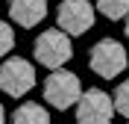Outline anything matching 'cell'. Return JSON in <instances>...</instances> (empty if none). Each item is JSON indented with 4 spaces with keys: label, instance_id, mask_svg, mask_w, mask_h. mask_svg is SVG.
Instances as JSON below:
<instances>
[{
    "label": "cell",
    "instance_id": "6da1fadb",
    "mask_svg": "<svg viewBox=\"0 0 129 124\" xmlns=\"http://www.w3.org/2000/svg\"><path fill=\"white\" fill-rule=\"evenodd\" d=\"M32 53H35V62L44 68H64L68 62L73 59V44H71V36L64 33L62 27L56 30H44V33L35 39L32 44Z\"/></svg>",
    "mask_w": 129,
    "mask_h": 124
},
{
    "label": "cell",
    "instance_id": "9c48e42d",
    "mask_svg": "<svg viewBox=\"0 0 129 124\" xmlns=\"http://www.w3.org/2000/svg\"><path fill=\"white\" fill-rule=\"evenodd\" d=\"M94 9L109 21H123L129 12V0H94Z\"/></svg>",
    "mask_w": 129,
    "mask_h": 124
},
{
    "label": "cell",
    "instance_id": "ba28073f",
    "mask_svg": "<svg viewBox=\"0 0 129 124\" xmlns=\"http://www.w3.org/2000/svg\"><path fill=\"white\" fill-rule=\"evenodd\" d=\"M12 118H15V124H47L50 112L41 107V103H35V100H26V103H21V107L12 112Z\"/></svg>",
    "mask_w": 129,
    "mask_h": 124
},
{
    "label": "cell",
    "instance_id": "277c9868",
    "mask_svg": "<svg viewBox=\"0 0 129 124\" xmlns=\"http://www.w3.org/2000/svg\"><path fill=\"white\" fill-rule=\"evenodd\" d=\"M35 86V68L24 56H9L0 65V92H6L9 98H24L26 92Z\"/></svg>",
    "mask_w": 129,
    "mask_h": 124
},
{
    "label": "cell",
    "instance_id": "30bf717a",
    "mask_svg": "<svg viewBox=\"0 0 129 124\" xmlns=\"http://www.w3.org/2000/svg\"><path fill=\"white\" fill-rule=\"evenodd\" d=\"M114 112H120L123 118H129V80H123L117 89H114Z\"/></svg>",
    "mask_w": 129,
    "mask_h": 124
},
{
    "label": "cell",
    "instance_id": "3957f363",
    "mask_svg": "<svg viewBox=\"0 0 129 124\" xmlns=\"http://www.w3.org/2000/svg\"><path fill=\"white\" fill-rule=\"evenodd\" d=\"M82 95V83L73 71H62L53 68V74L44 80V100L53 109H71L76 107V100Z\"/></svg>",
    "mask_w": 129,
    "mask_h": 124
},
{
    "label": "cell",
    "instance_id": "4fadbf2b",
    "mask_svg": "<svg viewBox=\"0 0 129 124\" xmlns=\"http://www.w3.org/2000/svg\"><path fill=\"white\" fill-rule=\"evenodd\" d=\"M3 118H6V109H3V103H0V121H3Z\"/></svg>",
    "mask_w": 129,
    "mask_h": 124
},
{
    "label": "cell",
    "instance_id": "52a82bcc",
    "mask_svg": "<svg viewBox=\"0 0 129 124\" xmlns=\"http://www.w3.org/2000/svg\"><path fill=\"white\" fill-rule=\"evenodd\" d=\"M9 18L18 27H38L47 18V0H9Z\"/></svg>",
    "mask_w": 129,
    "mask_h": 124
},
{
    "label": "cell",
    "instance_id": "8fae6325",
    "mask_svg": "<svg viewBox=\"0 0 129 124\" xmlns=\"http://www.w3.org/2000/svg\"><path fill=\"white\" fill-rule=\"evenodd\" d=\"M12 47H15V30L9 27V21H0V59L12 53Z\"/></svg>",
    "mask_w": 129,
    "mask_h": 124
},
{
    "label": "cell",
    "instance_id": "5b68a950",
    "mask_svg": "<svg viewBox=\"0 0 129 124\" xmlns=\"http://www.w3.org/2000/svg\"><path fill=\"white\" fill-rule=\"evenodd\" d=\"M94 3L88 0H62L56 9V24L68 36H82L94 27Z\"/></svg>",
    "mask_w": 129,
    "mask_h": 124
},
{
    "label": "cell",
    "instance_id": "8992f818",
    "mask_svg": "<svg viewBox=\"0 0 129 124\" xmlns=\"http://www.w3.org/2000/svg\"><path fill=\"white\" fill-rule=\"evenodd\" d=\"M114 115V100L103 89H88L76 100V121L79 124H106Z\"/></svg>",
    "mask_w": 129,
    "mask_h": 124
},
{
    "label": "cell",
    "instance_id": "7a4b0ae2",
    "mask_svg": "<svg viewBox=\"0 0 129 124\" xmlns=\"http://www.w3.org/2000/svg\"><path fill=\"white\" fill-rule=\"evenodd\" d=\"M88 65L97 77L103 80H112V77H120L129 65V56H126V47L114 39H100L91 47V56H88Z\"/></svg>",
    "mask_w": 129,
    "mask_h": 124
},
{
    "label": "cell",
    "instance_id": "7c38bea8",
    "mask_svg": "<svg viewBox=\"0 0 129 124\" xmlns=\"http://www.w3.org/2000/svg\"><path fill=\"white\" fill-rule=\"evenodd\" d=\"M123 33H126V39H129V12H126V18H123Z\"/></svg>",
    "mask_w": 129,
    "mask_h": 124
}]
</instances>
